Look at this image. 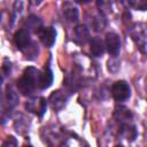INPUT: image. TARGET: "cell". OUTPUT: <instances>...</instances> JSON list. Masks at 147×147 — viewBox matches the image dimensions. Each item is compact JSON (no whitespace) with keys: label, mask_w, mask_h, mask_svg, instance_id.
<instances>
[{"label":"cell","mask_w":147,"mask_h":147,"mask_svg":"<svg viewBox=\"0 0 147 147\" xmlns=\"http://www.w3.org/2000/svg\"><path fill=\"white\" fill-rule=\"evenodd\" d=\"M39 70L33 67H28L22 77L17 80V88L18 91L24 95H30L36 86L38 85V78H39Z\"/></svg>","instance_id":"obj_1"},{"label":"cell","mask_w":147,"mask_h":147,"mask_svg":"<svg viewBox=\"0 0 147 147\" xmlns=\"http://www.w3.org/2000/svg\"><path fill=\"white\" fill-rule=\"evenodd\" d=\"M76 32V36H77V39L80 44H85L87 40H88V37H90V33H88V30L86 29L85 25H78L75 30Z\"/></svg>","instance_id":"obj_11"},{"label":"cell","mask_w":147,"mask_h":147,"mask_svg":"<svg viewBox=\"0 0 147 147\" xmlns=\"http://www.w3.org/2000/svg\"><path fill=\"white\" fill-rule=\"evenodd\" d=\"M6 98H7V101H8L9 106H11V107H14L15 105H17V102H18V94H17V92L11 86H8L7 87Z\"/></svg>","instance_id":"obj_12"},{"label":"cell","mask_w":147,"mask_h":147,"mask_svg":"<svg viewBox=\"0 0 147 147\" xmlns=\"http://www.w3.org/2000/svg\"><path fill=\"white\" fill-rule=\"evenodd\" d=\"M24 147H32V146H24Z\"/></svg>","instance_id":"obj_17"},{"label":"cell","mask_w":147,"mask_h":147,"mask_svg":"<svg viewBox=\"0 0 147 147\" xmlns=\"http://www.w3.org/2000/svg\"><path fill=\"white\" fill-rule=\"evenodd\" d=\"M49 101H51L52 107L57 110V109H61L64 106L65 96H64V94L61 91H55V92L52 93V95L49 98Z\"/></svg>","instance_id":"obj_9"},{"label":"cell","mask_w":147,"mask_h":147,"mask_svg":"<svg viewBox=\"0 0 147 147\" xmlns=\"http://www.w3.org/2000/svg\"><path fill=\"white\" fill-rule=\"evenodd\" d=\"M26 109L29 111L34 113L36 115H38L39 117H42V115L46 113V108H47V102L45 98H34L31 99L30 101L26 102L25 105Z\"/></svg>","instance_id":"obj_4"},{"label":"cell","mask_w":147,"mask_h":147,"mask_svg":"<svg viewBox=\"0 0 147 147\" xmlns=\"http://www.w3.org/2000/svg\"><path fill=\"white\" fill-rule=\"evenodd\" d=\"M2 83H3V76L0 71V91H1V87H2Z\"/></svg>","instance_id":"obj_15"},{"label":"cell","mask_w":147,"mask_h":147,"mask_svg":"<svg viewBox=\"0 0 147 147\" xmlns=\"http://www.w3.org/2000/svg\"><path fill=\"white\" fill-rule=\"evenodd\" d=\"M115 147H123V146H121V145H117V146H115Z\"/></svg>","instance_id":"obj_16"},{"label":"cell","mask_w":147,"mask_h":147,"mask_svg":"<svg viewBox=\"0 0 147 147\" xmlns=\"http://www.w3.org/2000/svg\"><path fill=\"white\" fill-rule=\"evenodd\" d=\"M52 83H53V72L49 68H47L42 72L39 74L38 87L41 88V90H46L52 85Z\"/></svg>","instance_id":"obj_7"},{"label":"cell","mask_w":147,"mask_h":147,"mask_svg":"<svg viewBox=\"0 0 147 147\" xmlns=\"http://www.w3.org/2000/svg\"><path fill=\"white\" fill-rule=\"evenodd\" d=\"M14 42L20 51H24L30 45V33L25 29H20L14 34Z\"/></svg>","instance_id":"obj_5"},{"label":"cell","mask_w":147,"mask_h":147,"mask_svg":"<svg viewBox=\"0 0 147 147\" xmlns=\"http://www.w3.org/2000/svg\"><path fill=\"white\" fill-rule=\"evenodd\" d=\"M105 47H107V51L111 56H117L119 53V49H121L119 37L114 32H108L106 34Z\"/></svg>","instance_id":"obj_3"},{"label":"cell","mask_w":147,"mask_h":147,"mask_svg":"<svg viewBox=\"0 0 147 147\" xmlns=\"http://www.w3.org/2000/svg\"><path fill=\"white\" fill-rule=\"evenodd\" d=\"M63 14L70 22H77L78 21V9L74 7L71 3L67 2L63 6Z\"/></svg>","instance_id":"obj_10"},{"label":"cell","mask_w":147,"mask_h":147,"mask_svg":"<svg viewBox=\"0 0 147 147\" xmlns=\"http://www.w3.org/2000/svg\"><path fill=\"white\" fill-rule=\"evenodd\" d=\"M26 25H28V28H30V29H33L34 31H39L40 29H41V21L39 20V17H37L36 15H31V16H29L28 17V20H26Z\"/></svg>","instance_id":"obj_13"},{"label":"cell","mask_w":147,"mask_h":147,"mask_svg":"<svg viewBox=\"0 0 147 147\" xmlns=\"http://www.w3.org/2000/svg\"><path fill=\"white\" fill-rule=\"evenodd\" d=\"M105 42L101 38L95 37L91 40V53L94 56H101L105 53Z\"/></svg>","instance_id":"obj_8"},{"label":"cell","mask_w":147,"mask_h":147,"mask_svg":"<svg viewBox=\"0 0 147 147\" xmlns=\"http://www.w3.org/2000/svg\"><path fill=\"white\" fill-rule=\"evenodd\" d=\"M1 147H17V140H16V138L13 137V136L7 137V139L3 141V144H2Z\"/></svg>","instance_id":"obj_14"},{"label":"cell","mask_w":147,"mask_h":147,"mask_svg":"<svg viewBox=\"0 0 147 147\" xmlns=\"http://www.w3.org/2000/svg\"><path fill=\"white\" fill-rule=\"evenodd\" d=\"M111 93H113V96L116 101L123 102L130 98L131 90H130V86L126 82L118 80V82L114 83V85L111 87Z\"/></svg>","instance_id":"obj_2"},{"label":"cell","mask_w":147,"mask_h":147,"mask_svg":"<svg viewBox=\"0 0 147 147\" xmlns=\"http://www.w3.org/2000/svg\"><path fill=\"white\" fill-rule=\"evenodd\" d=\"M38 36L39 39L41 40V42L46 46V47H52L53 44L55 42V37H56V32L53 28L48 26V28H41L38 31Z\"/></svg>","instance_id":"obj_6"}]
</instances>
